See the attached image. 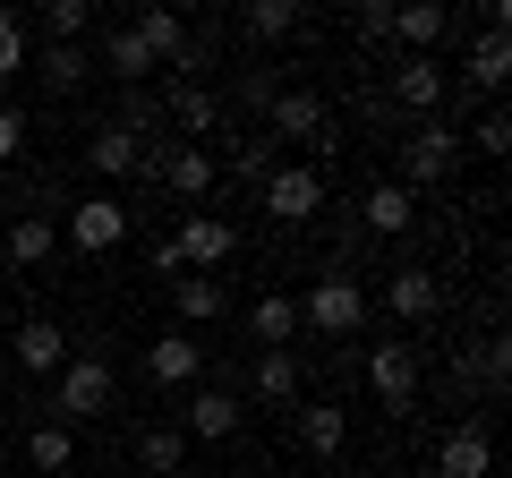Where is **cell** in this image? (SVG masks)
<instances>
[{
	"label": "cell",
	"instance_id": "cell-1",
	"mask_svg": "<svg viewBox=\"0 0 512 478\" xmlns=\"http://www.w3.org/2000/svg\"><path fill=\"white\" fill-rule=\"evenodd\" d=\"M299 325H316V333H333V342H342V333L367 325V291L342 274V265H333V274H316V291L299 299Z\"/></svg>",
	"mask_w": 512,
	"mask_h": 478
},
{
	"label": "cell",
	"instance_id": "cell-2",
	"mask_svg": "<svg viewBox=\"0 0 512 478\" xmlns=\"http://www.w3.org/2000/svg\"><path fill=\"white\" fill-rule=\"evenodd\" d=\"M111 393H120V385H111V368H103V359H69V368H60V385H52V419H60V427L103 419V410H111Z\"/></svg>",
	"mask_w": 512,
	"mask_h": 478
},
{
	"label": "cell",
	"instance_id": "cell-3",
	"mask_svg": "<svg viewBox=\"0 0 512 478\" xmlns=\"http://www.w3.org/2000/svg\"><path fill=\"white\" fill-rule=\"evenodd\" d=\"M453 163H461V137L444 129V120H419V129L402 137V188H410V197H419V188H436Z\"/></svg>",
	"mask_w": 512,
	"mask_h": 478
},
{
	"label": "cell",
	"instance_id": "cell-4",
	"mask_svg": "<svg viewBox=\"0 0 512 478\" xmlns=\"http://www.w3.org/2000/svg\"><path fill=\"white\" fill-rule=\"evenodd\" d=\"M256 188H265V214H274V222H308L316 205H325V171H316V163H274Z\"/></svg>",
	"mask_w": 512,
	"mask_h": 478
},
{
	"label": "cell",
	"instance_id": "cell-5",
	"mask_svg": "<svg viewBox=\"0 0 512 478\" xmlns=\"http://www.w3.org/2000/svg\"><path fill=\"white\" fill-rule=\"evenodd\" d=\"M265 137H299V146H325V94H308V86H282L274 103H265ZM325 163H333V146H325Z\"/></svg>",
	"mask_w": 512,
	"mask_h": 478
},
{
	"label": "cell",
	"instance_id": "cell-6",
	"mask_svg": "<svg viewBox=\"0 0 512 478\" xmlns=\"http://www.w3.org/2000/svg\"><path fill=\"white\" fill-rule=\"evenodd\" d=\"M231 248H239V231H231L222 214H180V231H171V257H180V274H214Z\"/></svg>",
	"mask_w": 512,
	"mask_h": 478
},
{
	"label": "cell",
	"instance_id": "cell-7",
	"mask_svg": "<svg viewBox=\"0 0 512 478\" xmlns=\"http://www.w3.org/2000/svg\"><path fill=\"white\" fill-rule=\"evenodd\" d=\"M69 239L86 248V257H111V248L128 239V205L120 197H77L69 205Z\"/></svg>",
	"mask_w": 512,
	"mask_h": 478
},
{
	"label": "cell",
	"instance_id": "cell-8",
	"mask_svg": "<svg viewBox=\"0 0 512 478\" xmlns=\"http://www.w3.org/2000/svg\"><path fill=\"white\" fill-rule=\"evenodd\" d=\"M436 478H495V444H487L478 419H461L453 436L436 444Z\"/></svg>",
	"mask_w": 512,
	"mask_h": 478
},
{
	"label": "cell",
	"instance_id": "cell-9",
	"mask_svg": "<svg viewBox=\"0 0 512 478\" xmlns=\"http://www.w3.org/2000/svg\"><path fill=\"white\" fill-rule=\"evenodd\" d=\"M128 26H137V43L154 52V69H197V43H188V26L171 18V9H137Z\"/></svg>",
	"mask_w": 512,
	"mask_h": 478
},
{
	"label": "cell",
	"instance_id": "cell-10",
	"mask_svg": "<svg viewBox=\"0 0 512 478\" xmlns=\"http://www.w3.org/2000/svg\"><path fill=\"white\" fill-rule=\"evenodd\" d=\"M367 385H376L393 410H410V393H419V359H410V342H376V350H367Z\"/></svg>",
	"mask_w": 512,
	"mask_h": 478
},
{
	"label": "cell",
	"instance_id": "cell-11",
	"mask_svg": "<svg viewBox=\"0 0 512 478\" xmlns=\"http://www.w3.org/2000/svg\"><path fill=\"white\" fill-rule=\"evenodd\" d=\"M180 436H197V444H222V436H239V393H214V385H197L188 393V427Z\"/></svg>",
	"mask_w": 512,
	"mask_h": 478
},
{
	"label": "cell",
	"instance_id": "cell-12",
	"mask_svg": "<svg viewBox=\"0 0 512 478\" xmlns=\"http://www.w3.org/2000/svg\"><path fill=\"white\" fill-rule=\"evenodd\" d=\"M146 376H154V385H197V376H205V342H188V333H163V342L146 350Z\"/></svg>",
	"mask_w": 512,
	"mask_h": 478
},
{
	"label": "cell",
	"instance_id": "cell-13",
	"mask_svg": "<svg viewBox=\"0 0 512 478\" xmlns=\"http://www.w3.org/2000/svg\"><path fill=\"white\" fill-rule=\"evenodd\" d=\"M18 368H26V376H60V368H69V333H60L52 316L18 325Z\"/></svg>",
	"mask_w": 512,
	"mask_h": 478
},
{
	"label": "cell",
	"instance_id": "cell-14",
	"mask_svg": "<svg viewBox=\"0 0 512 478\" xmlns=\"http://www.w3.org/2000/svg\"><path fill=\"white\" fill-rule=\"evenodd\" d=\"M171 120H180V146H205V137L222 129V94H214V86H188V77H180V94H171Z\"/></svg>",
	"mask_w": 512,
	"mask_h": 478
},
{
	"label": "cell",
	"instance_id": "cell-15",
	"mask_svg": "<svg viewBox=\"0 0 512 478\" xmlns=\"http://www.w3.org/2000/svg\"><path fill=\"white\" fill-rule=\"evenodd\" d=\"M299 26H308L299 0H248V9H239V35H248V43H291Z\"/></svg>",
	"mask_w": 512,
	"mask_h": 478
},
{
	"label": "cell",
	"instance_id": "cell-16",
	"mask_svg": "<svg viewBox=\"0 0 512 478\" xmlns=\"http://www.w3.org/2000/svg\"><path fill=\"white\" fill-rule=\"evenodd\" d=\"M137 154H146V137H137V120H111V129H94L86 163L103 171V180H120V171H137Z\"/></svg>",
	"mask_w": 512,
	"mask_h": 478
},
{
	"label": "cell",
	"instance_id": "cell-17",
	"mask_svg": "<svg viewBox=\"0 0 512 478\" xmlns=\"http://www.w3.org/2000/svg\"><path fill=\"white\" fill-rule=\"evenodd\" d=\"M393 103H402V111H419V120H427V111H436L444 103V69H436V60H402V69H393Z\"/></svg>",
	"mask_w": 512,
	"mask_h": 478
},
{
	"label": "cell",
	"instance_id": "cell-18",
	"mask_svg": "<svg viewBox=\"0 0 512 478\" xmlns=\"http://www.w3.org/2000/svg\"><path fill=\"white\" fill-rule=\"evenodd\" d=\"M384 299H393V316H402V325H427V316L444 308V282L410 265V274H393V291H384Z\"/></svg>",
	"mask_w": 512,
	"mask_h": 478
},
{
	"label": "cell",
	"instance_id": "cell-19",
	"mask_svg": "<svg viewBox=\"0 0 512 478\" xmlns=\"http://www.w3.org/2000/svg\"><path fill=\"white\" fill-rule=\"evenodd\" d=\"M171 308H180V333H188V325H214L231 299H222L214 274H180V282H171Z\"/></svg>",
	"mask_w": 512,
	"mask_h": 478
},
{
	"label": "cell",
	"instance_id": "cell-20",
	"mask_svg": "<svg viewBox=\"0 0 512 478\" xmlns=\"http://www.w3.org/2000/svg\"><path fill=\"white\" fill-rule=\"evenodd\" d=\"M359 214H367V231H410V214H419V197H410L402 180H376L359 197Z\"/></svg>",
	"mask_w": 512,
	"mask_h": 478
},
{
	"label": "cell",
	"instance_id": "cell-21",
	"mask_svg": "<svg viewBox=\"0 0 512 478\" xmlns=\"http://www.w3.org/2000/svg\"><path fill=\"white\" fill-rule=\"evenodd\" d=\"M248 333H256V342H265V350H291V333H299V299L265 291V299H256V308H248Z\"/></svg>",
	"mask_w": 512,
	"mask_h": 478
},
{
	"label": "cell",
	"instance_id": "cell-22",
	"mask_svg": "<svg viewBox=\"0 0 512 478\" xmlns=\"http://www.w3.org/2000/svg\"><path fill=\"white\" fill-rule=\"evenodd\" d=\"M393 35H402L410 52H427V43L453 35V9H436V0H410V9H393Z\"/></svg>",
	"mask_w": 512,
	"mask_h": 478
},
{
	"label": "cell",
	"instance_id": "cell-23",
	"mask_svg": "<svg viewBox=\"0 0 512 478\" xmlns=\"http://www.w3.org/2000/svg\"><path fill=\"white\" fill-rule=\"evenodd\" d=\"M26 461H35L43 478H60V470H69V461H77V436H69V427H60V419L26 427Z\"/></svg>",
	"mask_w": 512,
	"mask_h": 478
},
{
	"label": "cell",
	"instance_id": "cell-24",
	"mask_svg": "<svg viewBox=\"0 0 512 478\" xmlns=\"http://www.w3.org/2000/svg\"><path fill=\"white\" fill-rule=\"evenodd\" d=\"M461 69H470V86H478V94H504V77H512V43H504V35H478Z\"/></svg>",
	"mask_w": 512,
	"mask_h": 478
},
{
	"label": "cell",
	"instance_id": "cell-25",
	"mask_svg": "<svg viewBox=\"0 0 512 478\" xmlns=\"http://www.w3.org/2000/svg\"><path fill=\"white\" fill-rule=\"evenodd\" d=\"M163 171H171V188H180V197L197 205L205 188H214V171H222V163H214L205 146H171V154H163Z\"/></svg>",
	"mask_w": 512,
	"mask_h": 478
},
{
	"label": "cell",
	"instance_id": "cell-26",
	"mask_svg": "<svg viewBox=\"0 0 512 478\" xmlns=\"http://www.w3.org/2000/svg\"><path fill=\"white\" fill-rule=\"evenodd\" d=\"M137 461H146L154 478H180V461H188V436H180V427H146V436H137Z\"/></svg>",
	"mask_w": 512,
	"mask_h": 478
},
{
	"label": "cell",
	"instance_id": "cell-27",
	"mask_svg": "<svg viewBox=\"0 0 512 478\" xmlns=\"http://www.w3.org/2000/svg\"><path fill=\"white\" fill-rule=\"evenodd\" d=\"M248 385H256V402H291V393H299V359H291V350H265Z\"/></svg>",
	"mask_w": 512,
	"mask_h": 478
},
{
	"label": "cell",
	"instance_id": "cell-28",
	"mask_svg": "<svg viewBox=\"0 0 512 478\" xmlns=\"http://www.w3.org/2000/svg\"><path fill=\"white\" fill-rule=\"evenodd\" d=\"M52 257V214H18L9 222V265H43Z\"/></svg>",
	"mask_w": 512,
	"mask_h": 478
},
{
	"label": "cell",
	"instance_id": "cell-29",
	"mask_svg": "<svg viewBox=\"0 0 512 478\" xmlns=\"http://www.w3.org/2000/svg\"><path fill=\"white\" fill-rule=\"evenodd\" d=\"M342 436H350V419L333 402H316V410H299V444L308 453H342Z\"/></svg>",
	"mask_w": 512,
	"mask_h": 478
},
{
	"label": "cell",
	"instance_id": "cell-30",
	"mask_svg": "<svg viewBox=\"0 0 512 478\" xmlns=\"http://www.w3.org/2000/svg\"><path fill=\"white\" fill-rule=\"evenodd\" d=\"M103 60H111L120 77H154V52L137 43V26H111V35H103Z\"/></svg>",
	"mask_w": 512,
	"mask_h": 478
},
{
	"label": "cell",
	"instance_id": "cell-31",
	"mask_svg": "<svg viewBox=\"0 0 512 478\" xmlns=\"http://www.w3.org/2000/svg\"><path fill=\"white\" fill-rule=\"evenodd\" d=\"M77 77H86V52H77V43H52V52H43V86H52V94H69Z\"/></svg>",
	"mask_w": 512,
	"mask_h": 478
},
{
	"label": "cell",
	"instance_id": "cell-32",
	"mask_svg": "<svg viewBox=\"0 0 512 478\" xmlns=\"http://www.w3.org/2000/svg\"><path fill=\"white\" fill-rule=\"evenodd\" d=\"M231 171H239V180H265V171H274V137H265V129L239 137V146H231Z\"/></svg>",
	"mask_w": 512,
	"mask_h": 478
},
{
	"label": "cell",
	"instance_id": "cell-33",
	"mask_svg": "<svg viewBox=\"0 0 512 478\" xmlns=\"http://www.w3.org/2000/svg\"><path fill=\"white\" fill-rule=\"evenodd\" d=\"M43 26H52V43H77V35L94 26V9H86V0H52V9H43Z\"/></svg>",
	"mask_w": 512,
	"mask_h": 478
},
{
	"label": "cell",
	"instance_id": "cell-34",
	"mask_svg": "<svg viewBox=\"0 0 512 478\" xmlns=\"http://www.w3.org/2000/svg\"><path fill=\"white\" fill-rule=\"evenodd\" d=\"M18 69H26V18L0 9V77H18Z\"/></svg>",
	"mask_w": 512,
	"mask_h": 478
},
{
	"label": "cell",
	"instance_id": "cell-35",
	"mask_svg": "<svg viewBox=\"0 0 512 478\" xmlns=\"http://www.w3.org/2000/svg\"><path fill=\"white\" fill-rule=\"evenodd\" d=\"M470 146H478V154H504V146H512V120H504V111H487V120L470 129Z\"/></svg>",
	"mask_w": 512,
	"mask_h": 478
},
{
	"label": "cell",
	"instance_id": "cell-36",
	"mask_svg": "<svg viewBox=\"0 0 512 478\" xmlns=\"http://www.w3.org/2000/svg\"><path fill=\"white\" fill-rule=\"evenodd\" d=\"M359 35H367V43L393 35V0H367V9H359Z\"/></svg>",
	"mask_w": 512,
	"mask_h": 478
},
{
	"label": "cell",
	"instance_id": "cell-37",
	"mask_svg": "<svg viewBox=\"0 0 512 478\" xmlns=\"http://www.w3.org/2000/svg\"><path fill=\"white\" fill-rule=\"evenodd\" d=\"M239 94H248V103L265 111V103H274V94H282V77H274V69H248V86H239Z\"/></svg>",
	"mask_w": 512,
	"mask_h": 478
},
{
	"label": "cell",
	"instance_id": "cell-38",
	"mask_svg": "<svg viewBox=\"0 0 512 478\" xmlns=\"http://www.w3.org/2000/svg\"><path fill=\"white\" fill-rule=\"evenodd\" d=\"M26 146V120H18V111H9V103H0V163H9V154H18Z\"/></svg>",
	"mask_w": 512,
	"mask_h": 478
},
{
	"label": "cell",
	"instance_id": "cell-39",
	"mask_svg": "<svg viewBox=\"0 0 512 478\" xmlns=\"http://www.w3.org/2000/svg\"><path fill=\"white\" fill-rule=\"evenodd\" d=\"M0 444H9V410H0Z\"/></svg>",
	"mask_w": 512,
	"mask_h": 478
}]
</instances>
